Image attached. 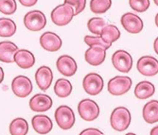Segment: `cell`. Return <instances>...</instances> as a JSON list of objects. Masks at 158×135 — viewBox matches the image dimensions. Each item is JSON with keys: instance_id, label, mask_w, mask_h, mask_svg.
Instances as JSON below:
<instances>
[{"instance_id": "obj_35", "label": "cell", "mask_w": 158, "mask_h": 135, "mask_svg": "<svg viewBox=\"0 0 158 135\" xmlns=\"http://www.w3.org/2000/svg\"><path fill=\"white\" fill-rule=\"evenodd\" d=\"M157 43H158V38H156V40L154 41V50L157 53Z\"/></svg>"}, {"instance_id": "obj_19", "label": "cell", "mask_w": 158, "mask_h": 135, "mask_svg": "<svg viewBox=\"0 0 158 135\" xmlns=\"http://www.w3.org/2000/svg\"><path fill=\"white\" fill-rule=\"evenodd\" d=\"M18 50V47L12 42L5 41L0 43V62L10 63L14 62V54Z\"/></svg>"}, {"instance_id": "obj_24", "label": "cell", "mask_w": 158, "mask_h": 135, "mask_svg": "<svg viewBox=\"0 0 158 135\" xmlns=\"http://www.w3.org/2000/svg\"><path fill=\"white\" fill-rule=\"evenodd\" d=\"M16 31V25L10 18H0V37L9 38Z\"/></svg>"}, {"instance_id": "obj_32", "label": "cell", "mask_w": 158, "mask_h": 135, "mask_svg": "<svg viewBox=\"0 0 158 135\" xmlns=\"http://www.w3.org/2000/svg\"><path fill=\"white\" fill-rule=\"evenodd\" d=\"M81 135H85V134H88V135H96V134L102 135L103 132H102V131L97 129H84L83 131H81Z\"/></svg>"}, {"instance_id": "obj_12", "label": "cell", "mask_w": 158, "mask_h": 135, "mask_svg": "<svg viewBox=\"0 0 158 135\" xmlns=\"http://www.w3.org/2000/svg\"><path fill=\"white\" fill-rule=\"evenodd\" d=\"M56 66L58 71L65 77H72L77 72V63L68 55H63L57 59Z\"/></svg>"}, {"instance_id": "obj_2", "label": "cell", "mask_w": 158, "mask_h": 135, "mask_svg": "<svg viewBox=\"0 0 158 135\" xmlns=\"http://www.w3.org/2000/svg\"><path fill=\"white\" fill-rule=\"evenodd\" d=\"M131 119V112L127 108L118 107L113 111L111 114V127L117 131H123L130 126Z\"/></svg>"}, {"instance_id": "obj_9", "label": "cell", "mask_w": 158, "mask_h": 135, "mask_svg": "<svg viewBox=\"0 0 158 135\" xmlns=\"http://www.w3.org/2000/svg\"><path fill=\"white\" fill-rule=\"evenodd\" d=\"M32 83L27 77L18 76L12 80L11 90L13 94L18 97H27L32 92Z\"/></svg>"}, {"instance_id": "obj_34", "label": "cell", "mask_w": 158, "mask_h": 135, "mask_svg": "<svg viewBox=\"0 0 158 135\" xmlns=\"http://www.w3.org/2000/svg\"><path fill=\"white\" fill-rule=\"evenodd\" d=\"M3 80H4V71H3L2 67H0V84L2 83Z\"/></svg>"}, {"instance_id": "obj_18", "label": "cell", "mask_w": 158, "mask_h": 135, "mask_svg": "<svg viewBox=\"0 0 158 135\" xmlns=\"http://www.w3.org/2000/svg\"><path fill=\"white\" fill-rule=\"evenodd\" d=\"M14 63L22 69H30L35 63V57L27 49H18L14 54Z\"/></svg>"}, {"instance_id": "obj_37", "label": "cell", "mask_w": 158, "mask_h": 135, "mask_svg": "<svg viewBox=\"0 0 158 135\" xmlns=\"http://www.w3.org/2000/svg\"><path fill=\"white\" fill-rule=\"evenodd\" d=\"M153 1H154V3L156 4V6L158 5V0H153Z\"/></svg>"}, {"instance_id": "obj_13", "label": "cell", "mask_w": 158, "mask_h": 135, "mask_svg": "<svg viewBox=\"0 0 158 135\" xmlns=\"http://www.w3.org/2000/svg\"><path fill=\"white\" fill-rule=\"evenodd\" d=\"M85 61L93 66L100 65L106 58V49L102 46H91L85 51Z\"/></svg>"}, {"instance_id": "obj_27", "label": "cell", "mask_w": 158, "mask_h": 135, "mask_svg": "<svg viewBox=\"0 0 158 135\" xmlns=\"http://www.w3.org/2000/svg\"><path fill=\"white\" fill-rule=\"evenodd\" d=\"M105 26H106V21L102 17L91 18L87 23V27H88L89 31H91L95 35H99L102 29Z\"/></svg>"}, {"instance_id": "obj_10", "label": "cell", "mask_w": 158, "mask_h": 135, "mask_svg": "<svg viewBox=\"0 0 158 135\" xmlns=\"http://www.w3.org/2000/svg\"><path fill=\"white\" fill-rule=\"evenodd\" d=\"M138 72L146 77H153L158 73V61L152 56L141 57L136 64Z\"/></svg>"}, {"instance_id": "obj_17", "label": "cell", "mask_w": 158, "mask_h": 135, "mask_svg": "<svg viewBox=\"0 0 158 135\" xmlns=\"http://www.w3.org/2000/svg\"><path fill=\"white\" fill-rule=\"evenodd\" d=\"M32 127L34 130L39 134H47L51 131L53 124L51 119L45 114H37L32 117Z\"/></svg>"}, {"instance_id": "obj_1", "label": "cell", "mask_w": 158, "mask_h": 135, "mask_svg": "<svg viewBox=\"0 0 158 135\" xmlns=\"http://www.w3.org/2000/svg\"><path fill=\"white\" fill-rule=\"evenodd\" d=\"M75 16V9L72 5L64 3L57 6L51 12V20L57 26H66Z\"/></svg>"}, {"instance_id": "obj_31", "label": "cell", "mask_w": 158, "mask_h": 135, "mask_svg": "<svg viewBox=\"0 0 158 135\" xmlns=\"http://www.w3.org/2000/svg\"><path fill=\"white\" fill-rule=\"evenodd\" d=\"M64 3L72 5L75 9V15H78L85 9L86 0H64Z\"/></svg>"}, {"instance_id": "obj_22", "label": "cell", "mask_w": 158, "mask_h": 135, "mask_svg": "<svg viewBox=\"0 0 158 135\" xmlns=\"http://www.w3.org/2000/svg\"><path fill=\"white\" fill-rule=\"evenodd\" d=\"M100 37L107 43H112L119 39L120 31L119 29L114 25H106L100 31Z\"/></svg>"}, {"instance_id": "obj_7", "label": "cell", "mask_w": 158, "mask_h": 135, "mask_svg": "<svg viewBox=\"0 0 158 135\" xmlns=\"http://www.w3.org/2000/svg\"><path fill=\"white\" fill-rule=\"evenodd\" d=\"M84 91L88 95L97 96L103 90L104 81L103 79L96 73H90L86 75L82 81Z\"/></svg>"}, {"instance_id": "obj_4", "label": "cell", "mask_w": 158, "mask_h": 135, "mask_svg": "<svg viewBox=\"0 0 158 135\" xmlns=\"http://www.w3.org/2000/svg\"><path fill=\"white\" fill-rule=\"evenodd\" d=\"M24 25L31 31H40L47 25L46 15L41 10H31L25 15Z\"/></svg>"}, {"instance_id": "obj_6", "label": "cell", "mask_w": 158, "mask_h": 135, "mask_svg": "<svg viewBox=\"0 0 158 135\" xmlns=\"http://www.w3.org/2000/svg\"><path fill=\"white\" fill-rule=\"evenodd\" d=\"M132 87V80L129 77L118 76L108 82V92L113 96H122Z\"/></svg>"}, {"instance_id": "obj_15", "label": "cell", "mask_w": 158, "mask_h": 135, "mask_svg": "<svg viewBox=\"0 0 158 135\" xmlns=\"http://www.w3.org/2000/svg\"><path fill=\"white\" fill-rule=\"evenodd\" d=\"M52 99L45 94H37L30 100V107L33 112H47L52 107Z\"/></svg>"}, {"instance_id": "obj_30", "label": "cell", "mask_w": 158, "mask_h": 135, "mask_svg": "<svg viewBox=\"0 0 158 135\" xmlns=\"http://www.w3.org/2000/svg\"><path fill=\"white\" fill-rule=\"evenodd\" d=\"M131 8L137 12H144L150 7V0H129Z\"/></svg>"}, {"instance_id": "obj_28", "label": "cell", "mask_w": 158, "mask_h": 135, "mask_svg": "<svg viewBox=\"0 0 158 135\" xmlns=\"http://www.w3.org/2000/svg\"><path fill=\"white\" fill-rule=\"evenodd\" d=\"M17 5L15 0H0V12L10 15L16 11Z\"/></svg>"}, {"instance_id": "obj_36", "label": "cell", "mask_w": 158, "mask_h": 135, "mask_svg": "<svg viewBox=\"0 0 158 135\" xmlns=\"http://www.w3.org/2000/svg\"><path fill=\"white\" fill-rule=\"evenodd\" d=\"M157 129H158V128L156 127V128H154L153 129V130L151 132V134H157Z\"/></svg>"}, {"instance_id": "obj_26", "label": "cell", "mask_w": 158, "mask_h": 135, "mask_svg": "<svg viewBox=\"0 0 158 135\" xmlns=\"http://www.w3.org/2000/svg\"><path fill=\"white\" fill-rule=\"evenodd\" d=\"M112 6V0H91L90 9L94 13L102 14L106 12Z\"/></svg>"}, {"instance_id": "obj_16", "label": "cell", "mask_w": 158, "mask_h": 135, "mask_svg": "<svg viewBox=\"0 0 158 135\" xmlns=\"http://www.w3.org/2000/svg\"><path fill=\"white\" fill-rule=\"evenodd\" d=\"M35 80L38 87L43 92L47 91L53 80V74L51 69L48 66L39 67L35 73Z\"/></svg>"}, {"instance_id": "obj_11", "label": "cell", "mask_w": 158, "mask_h": 135, "mask_svg": "<svg viewBox=\"0 0 158 135\" xmlns=\"http://www.w3.org/2000/svg\"><path fill=\"white\" fill-rule=\"evenodd\" d=\"M121 24L126 29V31L136 34L139 33L142 29H143V21L142 19L132 12H127L123 14L121 17Z\"/></svg>"}, {"instance_id": "obj_20", "label": "cell", "mask_w": 158, "mask_h": 135, "mask_svg": "<svg viewBox=\"0 0 158 135\" xmlns=\"http://www.w3.org/2000/svg\"><path fill=\"white\" fill-rule=\"evenodd\" d=\"M143 118L150 124L156 123L158 121V101L152 100L148 102L143 108Z\"/></svg>"}, {"instance_id": "obj_25", "label": "cell", "mask_w": 158, "mask_h": 135, "mask_svg": "<svg viewBox=\"0 0 158 135\" xmlns=\"http://www.w3.org/2000/svg\"><path fill=\"white\" fill-rule=\"evenodd\" d=\"M28 132V125L24 118L12 120L10 125V133L11 135H26Z\"/></svg>"}, {"instance_id": "obj_5", "label": "cell", "mask_w": 158, "mask_h": 135, "mask_svg": "<svg viewBox=\"0 0 158 135\" xmlns=\"http://www.w3.org/2000/svg\"><path fill=\"white\" fill-rule=\"evenodd\" d=\"M80 116L85 121H94L99 114L98 105L92 99H82L78 105Z\"/></svg>"}, {"instance_id": "obj_23", "label": "cell", "mask_w": 158, "mask_h": 135, "mask_svg": "<svg viewBox=\"0 0 158 135\" xmlns=\"http://www.w3.org/2000/svg\"><path fill=\"white\" fill-rule=\"evenodd\" d=\"M73 86L71 82L65 79H59L56 81L54 86V92L55 94L61 98L67 97L72 93Z\"/></svg>"}, {"instance_id": "obj_8", "label": "cell", "mask_w": 158, "mask_h": 135, "mask_svg": "<svg viewBox=\"0 0 158 135\" xmlns=\"http://www.w3.org/2000/svg\"><path fill=\"white\" fill-rule=\"evenodd\" d=\"M114 67L122 73H128L133 67V58L125 50H118L112 56Z\"/></svg>"}, {"instance_id": "obj_33", "label": "cell", "mask_w": 158, "mask_h": 135, "mask_svg": "<svg viewBox=\"0 0 158 135\" xmlns=\"http://www.w3.org/2000/svg\"><path fill=\"white\" fill-rule=\"evenodd\" d=\"M38 0H19V2L21 5L25 7H32L37 3Z\"/></svg>"}, {"instance_id": "obj_14", "label": "cell", "mask_w": 158, "mask_h": 135, "mask_svg": "<svg viewBox=\"0 0 158 135\" xmlns=\"http://www.w3.org/2000/svg\"><path fill=\"white\" fill-rule=\"evenodd\" d=\"M62 40L61 38L54 32L47 31L43 33L40 37V44L41 47L47 51L56 52L58 51L62 47Z\"/></svg>"}, {"instance_id": "obj_29", "label": "cell", "mask_w": 158, "mask_h": 135, "mask_svg": "<svg viewBox=\"0 0 158 135\" xmlns=\"http://www.w3.org/2000/svg\"><path fill=\"white\" fill-rule=\"evenodd\" d=\"M84 42L89 47H91V46H102L105 49L110 48L112 46V43H105L100 36H88V35H86L84 37Z\"/></svg>"}, {"instance_id": "obj_3", "label": "cell", "mask_w": 158, "mask_h": 135, "mask_svg": "<svg viewBox=\"0 0 158 135\" xmlns=\"http://www.w3.org/2000/svg\"><path fill=\"white\" fill-rule=\"evenodd\" d=\"M55 120L59 128L68 130L75 124V114L73 110L68 106H60L55 111Z\"/></svg>"}, {"instance_id": "obj_21", "label": "cell", "mask_w": 158, "mask_h": 135, "mask_svg": "<svg viewBox=\"0 0 158 135\" xmlns=\"http://www.w3.org/2000/svg\"><path fill=\"white\" fill-rule=\"evenodd\" d=\"M155 92L154 85L149 81H141L135 88V96L138 99H147L153 96Z\"/></svg>"}]
</instances>
